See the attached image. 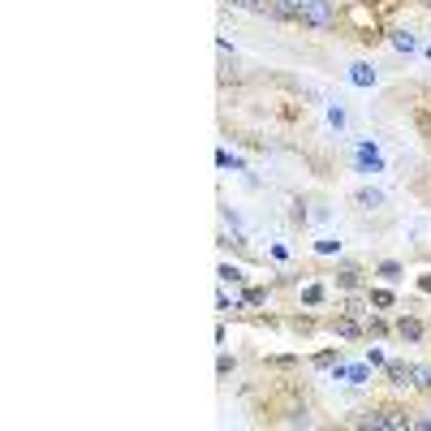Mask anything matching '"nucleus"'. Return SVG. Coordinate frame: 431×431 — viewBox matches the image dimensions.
<instances>
[{
  "mask_svg": "<svg viewBox=\"0 0 431 431\" xmlns=\"http://www.w3.org/2000/svg\"><path fill=\"white\" fill-rule=\"evenodd\" d=\"M302 307H307V311H319V307H328V285H323V281L302 285Z\"/></svg>",
  "mask_w": 431,
  "mask_h": 431,
  "instance_id": "f8f14e48",
  "label": "nucleus"
},
{
  "mask_svg": "<svg viewBox=\"0 0 431 431\" xmlns=\"http://www.w3.org/2000/svg\"><path fill=\"white\" fill-rule=\"evenodd\" d=\"M375 276H379L384 285H401V281H405V263H401V259H379V263H375Z\"/></svg>",
  "mask_w": 431,
  "mask_h": 431,
  "instance_id": "9b49d317",
  "label": "nucleus"
},
{
  "mask_svg": "<svg viewBox=\"0 0 431 431\" xmlns=\"http://www.w3.org/2000/svg\"><path fill=\"white\" fill-rule=\"evenodd\" d=\"M414 130L431 143V99H427V104H414Z\"/></svg>",
  "mask_w": 431,
  "mask_h": 431,
  "instance_id": "dca6fc26",
  "label": "nucleus"
},
{
  "mask_svg": "<svg viewBox=\"0 0 431 431\" xmlns=\"http://www.w3.org/2000/svg\"><path fill=\"white\" fill-rule=\"evenodd\" d=\"M238 367V358H233V353H220V358H216V375H229Z\"/></svg>",
  "mask_w": 431,
  "mask_h": 431,
  "instance_id": "bb28decb",
  "label": "nucleus"
},
{
  "mask_svg": "<svg viewBox=\"0 0 431 431\" xmlns=\"http://www.w3.org/2000/svg\"><path fill=\"white\" fill-rule=\"evenodd\" d=\"M268 367H276V371H293V367H298V358H293V353H272Z\"/></svg>",
  "mask_w": 431,
  "mask_h": 431,
  "instance_id": "393cba45",
  "label": "nucleus"
},
{
  "mask_svg": "<svg viewBox=\"0 0 431 431\" xmlns=\"http://www.w3.org/2000/svg\"><path fill=\"white\" fill-rule=\"evenodd\" d=\"M224 5H233V9H246V13H268V5H272V0H224Z\"/></svg>",
  "mask_w": 431,
  "mask_h": 431,
  "instance_id": "6ab92c4d",
  "label": "nucleus"
},
{
  "mask_svg": "<svg viewBox=\"0 0 431 431\" xmlns=\"http://www.w3.org/2000/svg\"><path fill=\"white\" fill-rule=\"evenodd\" d=\"M276 5H281V9L289 13V22H293V27H298V17H302V9H307L311 0H276Z\"/></svg>",
  "mask_w": 431,
  "mask_h": 431,
  "instance_id": "412c9836",
  "label": "nucleus"
},
{
  "mask_svg": "<svg viewBox=\"0 0 431 431\" xmlns=\"http://www.w3.org/2000/svg\"><path fill=\"white\" fill-rule=\"evenodd\" d=\"M216 164H220L224 173H229V168H233V173H250V164H246L242 156H233L229 147H220V151H216Z\"/></svg>",
  "mask_w": 431,
  "mask_h": 431,
  "instance_id": "2eb2a0df",
  "label": "nucleus"
},
{
  "mask_svg": "<svg viewBox=\"0 0 431 431\" xmlns=\"http://www.w3.org/2000/svg\"><path fill=\"white\" fill-rule=\"evenodd\" d=\"M418 289H423V293H431V272H427V276H418Z\"/></svg>",
  "mask_w": 431,
  "mask_h": 431,
  "instance_id": "c756f323",
  "label": "nucleus"
},
{
  "mask_svg": "<svg viewBox=\"0 0 431 431\" xmlns=\"http://www.w3.org/2000/svg\"><path fill=\"white\" fill-rule=\"evenodd\" d=\"M289 224H293V229H307V224H311L307 198H293V203H289Z\"/></svg>",
  "mask_w": 431,
  "mask_h": 431,
  "instance_id": "f3484780",
  "label": "nucleus"
},
{
  "mask_svg": "<svg viewBox=\"0 0 431 431\" xmlns=\"http://www.w3.org/2000/svg\"><path fill=\"white\" fill-rule=\"evenodd\" d=\"M414 388L431 397V367H418V384H414Z\"/></svg>",
  "mask_w": 431,
  "mask_h": 431,
  "instance_id": "cd10ccee",
  "label": "nucleus"
},
{
  "mask_svg": "<svg viewBox=\"0 0 431 431\" xmlns=\"http://www.w3.org/2000/svg\"><path fill=\"white\" fill-rule=\"evenodd\" d=\"M393 337L405 341V345H418V341L427 337V323H423L418 315H397V319H393Z\"/></svg>",
  "mask_w": 431,
  "mask_h": 431,
  "instance_id": "39448f33",
  "label": "nucleus"
},
{
  "mask_svg": "<svg viewBox=\"0 0 431 431\" xmlns=\"http://www.w3.org/2000/svg\"><path fill=\"white\" fill-rule=\"evenodd\" d=\"M298 27H307V31H337L341 27V5H337V0H311V5L302 9V17H298Z\"/></svg>",
  "mask_w": 431,
  "mask_h": 431,
  "instance_id": "f03ea898",
  "label": "nucleus"
},
{
  "mask_svg": "<svg viewBox=\"0 0 431 431\" xmlns=\"http://www.w3.org/2000/svg\"><path fill=\"white\" fill-rule=\"evenodd\" d=\"M414 427H418V431H431V418H414Z\"/></svg>",
  "mask_w": 431,
  "mask_h": 431,
  "instance_id": "7c9ffc66",
  "label": "nucleus"
},
{
  "mask_svg": "<svg viewBox=\"0 0 431 431\" xmlns=\"http://www.w3.org/2000/svg\"><path fill=\"white\" fill-rule=\"evenodd\" d=\"M367 302L375 311H393L397 307V293H393V285L384 289V285H367Z\"/></svg>",
  "mask_w": 431,
  "mask_h": 431,
  "instance_id": "ddd939ff",
  "label": "nucleus"
},
{
  "mask_svg": "<svg viewBox=\"0 0 431 431\" xmlns=\"http://www.w3.org/2000/svg\"><path fill=\"white\" fill-rule=\"evenodd\" d=\"M388 48L393 52H401V57H414V52H423V43H418V35L410 31V27H388Z\"/></svg>",
  "mask_w": 431,
  "mask_h": 431,
  "instance_id": "0eeeda50",
  "label": "nucleus"
},
{
  "mask_svg": "<svg viewBox=\"0 0 431 431\" xmlns=\"http://www.w3.org/2000/svg\"><path fill=\"white\" fill-rule=\"evenodd\" d=\"M384 203H388V194L375 190V186H358V190H353V207H358V212H379Z\"/></svg>",
  "mask_w": 431,
  "mask_h": 431,
  "instance_id": "1a4fd4ad",
  "label": "nucleus"
},
{
  "mask_svg": "<svg viewBox=\"0 0 431 431\" xmlns=\"http://www.w3.org/2000/svg\"><path fill=\"white\" fill-rule=\"evenodd\" d=\"M349 82L358 87V91H371V87L379 82V69H375L371 61H353V65H349Z\"/></svg>",
  "mask_w": 431,
  "mask_h": 431,
  "instance_id": "9d476101",
  "label": "nucleus"
},
{
  "mask_svg": "<svg viewBox=\"0 0 431 431\" xmlns=\"http://www.w3.org/2000/svg\"><path fill=\"white\" fill-rule=\"evenodd\" d=\"M315 255H341V238H333V233L319 238V242H315Z\"/></svg>",
  "mask_w": 431,
  "mask_h": 431,
  "instance_id": "4be33fe9",
  "label": "nucleus"
},
{
  "mask_svg": "<svg viewBox=\"0 0 431 431\" xmlns=\"http://www.w3.org/2000/svg\"><path fill=\"white\" fill-rule=\"evenodd\" d=\"M363 337H367V341H388V337H393V323L379 315V311H367V315H363Z\"/></svg>",
  "mask_w": 431,
  "mask_h": 431,
  "instance_id": "6e6552de",
  "label": "nucleus"
},
{
  "mask_svg": "<svg viewBox=\"0 0 431 431\" xmlns=\"http://www.w3.org/2000/svg\"><path fill=\"white\" fill-rule=\"evenodd\" d=\"M363 358H367V363H371L375 371H384V363H388V358H384V349H375V345H371V349L363 353Z\"/></svg>",
  "mask_w": 431,
  "mask_h": 431,
  "instance_id": "a878e982",
  "label": "nucleus"
},
{
  "mask_svg": "<svg viewBox=\"0 0 431 431\" xmlns=\"http://www.w3.org/2000/svg\"><path fill=\"white\" fill-rule=\"evenodd\" d=\"M349 164H353V173H363V177H375V173L388 168V160H384V151H379L375 138H353V147H349Z\"/></svg>",
  "mask_w": 431,
  "mask_h": 431,
  "instance_id": "f257e3e1",
  "label": "nucleus"
},
{
  "mask_svg": "<svg viewBox=\"0 0 431 431\" xmlns=\"http://www.w3.org/2000/svg\"><path fill=\"white\" fill-rule=\"evenodd\" d=\"M285 328H289V333H298V337H311L315 328H323V319H315V315L302 311V315H289V319H285Z\"/></svg>",
  "mask_w": 431,
  "mask_h": 431,
  "instance_id": "4468645a",
  "label": "nucleus"
},
{
  "mask_svg": "<svg viewBox=\"0 0 431 431\" xmlns=\"http://www.w3.org/2000/svg\"><path fill=\"white\" fill-rule=\"evenodd\" d=\"M220 216H224V224H233V229H242V216H238L233 207H220Z\"/></svg>",
  "mask_w": 431,
  "mask_h": 431,
  "instance_id": "c85d7f7f",
  "label": "nucleus"
},
{
  "mask_svg": "<svg viewBox=\"0 0 431 431\" xmlns=\"http://www.w3.org/2000/svg\"><path fill=\"white\" fill-rule=\"evenodd\" d=\"M268 293H272V289H263V285H250V289H242V302H246V307H263V302H268Z\"/></svg>",
  "mask_w": 431,
  "mask_h": 431,
  "instance_id": "aec40b11",
  "label": "nucleus"
},
{
  "mask_svg": "<svg viewBox=\"0 0 431 431\" xmlns=\"http://www.w3.org/2000/svg\"><path fill=\"white\" fill-rule=\"evenodd\" d=\"M333 285H337V293H363L371 281H367V272L358 263H337L333 268Z\"/></svg>",
  "mask_w": 431,
  "mask_h": 431,
  "instance_id": "20e7f679",
  "label": "nucleus"
},
{
  "mask_svg": "<svg viewBox=\"0 0 431 431\" xmlns=\"http://www.w3.org/2000/svg\"><path fill=\"white\" fill-rule=\"evenodd\" d=\"M323 328H328L333 337H341V341H367V337H363V319L349 315V311H333V315L323 319Z\"/></svg>",
  "mask_w": 431,
  "mask_h": 431,
  "instance_id": "7ed1b4c3",
  "label": "nucleus"
},
{
  "mask_svg": "<svg viewBox=\"0 0 431 431\" xmlns=\"http://www.w3.org/2000/svg\"><path fill=\"white\" fill-rule=\"evenodd\" d=\"M246 281V272L238 263H220V285H242Z\"/></svg>",
  "mask_w": 431,
  "mask_h": 431,
  "instance_id": "a211bd4d",
  "label": "nucleus"
},
{
  "mask_svg": "<svg viewBox=\"0 0 431 431\" xmlns=\"http://www.w3.org/2000/svg\"><path fill=\"white\" fill-rule=\"evenodd\" d=\"M311 363H315V367H333V363H341V349H337V345H333V349H319Z\"/></svg>",
  "mask_w": 431,
  "mask_h": 431,
  "instance_id": "b1692460",
  "label": "nucleus"
},
{
  "mask_svg": "<svg viewBox=\"0 0 431 431\" xmlns=\"http://www.w3.org/2000/svg\"><path fill=\"white\" fill-rule=\"evenodd\" d=\"M345 121H349V117H345V108H341V104H328V125H333L337 134L345 130Z\"/></svg>",
  "mask_w": 431,
  "mask_h": 431,
  "instance_id": "5701e85b",
  "label": "nucleus"
},
{
  "mask_svg": "<svg viewBox=\"0 0 431 431\" xmlns=\"http://www.w3.org/2000/svg\"><path fill=\"white\" fill-rule=\"evenodd\" d=\"M384 375H388L393 388H414V384H418V367H414V363H401V358H388V363H384Z\"/></svg>",
  "mask_w": 431,
  "mask_h": 431,
  "instance_id": "423d86ee",
  "label": "nucleus"
},
{
  "mask_svg": "<svg viewBox=\"0 0 431 431\" xmlns=\"http://www.w3.org/2000/svg\"><path fill=\"white\" fill-rule=\"evenodd\" d=\"M423 57H427V61H431V43H427V48H423Z\"/></svg>",
  "mask_w": 431,
  "mask_h": 431,
  "instance_id": "2f4dec72",
  "label": "nucleus"
}]
</instances>
